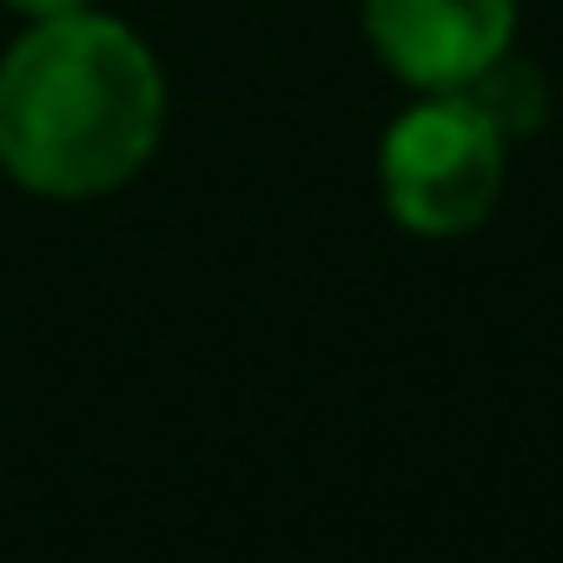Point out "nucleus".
<instances>
[{"label":"nucleus","mask_w":563,"mask_h":563,"mask_svg":"<svg viewBox=\"0 0 563 563\" xmlns=\"http://www.w3.org/2000/svg\"><path fill=\"white\" fill-rule=\"evenodd\" d=\"M166 87L146 41L107 14H54L0 60V166L27 192L93 199L159 146Z\"/></svg>","instance_id":"nucleus-1"},{"label":"nucleus","mask_w":563,"mask_h":563,"mask_svg":"<svg viewBox=\"0 0 563 563\" xmlns=\"http://www.w3.org/2000/svg\"><path fill=\"white\" fill-rule=\"evenodd\" d=\"M385 206L418 239H457L490 219L504 192V140L464 93H424L378 146Z\"/></svg>","instance_id":"nucleus-2"},{"label":"nucleus","mask_w":563,"mask_h":563,"mask_svg":"<svg viewBox=\"0 0 563 563\" xmlns=\"http://www.w3.org/2000/svg\"><path fill=\"white\" fill-rule=\"evenodd\" d=\"M517 0H365L378 60L418 93H457L510 47Z\"/></svg>","instance_id":"nucleus-3"},{"label":"nucleus","mask_w":563,"mask_h":563,"mask_svg":"<svg viewBox=\"0 0 563 563\" xmlns=\"http://www.w3.org/2000/svg\"><path fill=\"white\" fill-rule=\"evenodd\" d=\"M484 120H490V133L510 146V140H530V133H543V120H550V93H543V74L530 67V60H517L510 47L490 60V67H477L464 87H457Z\"/></svg>","instance_id":"nucleus-4"},{"label":"nucleus","mask_w":563,"mask_h":563,"mask_svg":"<svg viewBox=\"0 0 563 563\" xmlns=\"http://www.w3.org/2000/svg\"><path fill=\"white\" fill-rule=\"evenodd\" d=\"M8 8H21V14H34V21H54V14H80L87 0H8Z\"/></svg>","instance_id":"nucleus-5"}]
</instances>
